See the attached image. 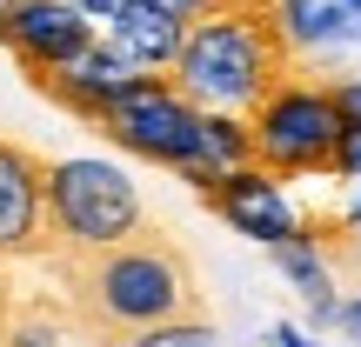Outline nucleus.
Returning a JSON list of instances; mask_svg holds the SVG:
<instances>
[{"label": "nucleus", "mask_w": 361, "mask_h": 347, "mask_svg": "<svg viewBox=\"0 0 361 347\" xmlns=\"http://www.w3.org/2000/svg\"><path fill=\"white\" fill-rule=\"evenodd\" d=\"M328 174L361 180V127H341V134H335V160H328Z\"/></svg>", "instance_id": "obj_14"}, {"label": "nucleus", "mask_w": 361, "mask_h": 347, "mask_svg": "<svg viewBox=\"0 0 361 347\" xmlns=\"http://www.w3.org/2000/svg\"><path fill=\"white\" fill-rule=\"evenodd\" d=\"M328 101H335L341 127H361V80H335V87H328Z\"/></svg>", "instance_id": "obj_15"}, {"label": "nucleus", "mask_w": 361, "mask_h": 347, "mask_svg": "<svg viewBox=\"0 0 361 347\" xmlns=\"http://www.w3.org/2000/svg\"><path fill=\"white\" fill-rule=\"evenodd\" d=\"M274 20H281V34H288V47H295V53L335 47V40H355L361 34L341 0H274Z\"/></svg>", "instance_id": "obj_11"}, {"label": "nucleus", "mask_w": 361, "mask_h": 347, "mask_svg": "<svg viewBox=\"0 0 361 347\" xmlns=\"http://www.w3.org/2000/svg\"><path fill=\"white\" fill-rule=\"evenodd\" d=\"M295 67H301V53L288 47L281 20H274V0H214L207 13H194V20L180 27L168 80L194 107L247 114V107L268 101Z\"/></svg>", "instance_id": "obj_2"}, {"label": "nucleus", "mask_w": 361, "mask_h": 347, "mask_svg": "<svg viewBox=\"0 0 361 347\" xmlns=\"http://www.w3.org/2000/svg\"><path fill=\"white\" fill-rule=\"evenodd\" d=\"M7 7H13V0H0V27H7Z\"/></svg>", "instance_id": "obj_20"}, {"label": "nucleus", "mask_w": 361, "mask_h": 347, "mask_svg": "<svg viewBox=\"0 0 361 347\" xmlns=\"http://www.w3.org/2000/svg\"><path fill=\"white\" fill-rule=\"evenodd\" d=\"M134 80H141V67H134L114 40H87L67 67H27V87L47 94L54 107H67V114L87 120V127L101 120L107 101H121V94L134 87Z\"/></svg>", "instance_id": "obj_7"}, {"label": "nucleus", "mask_w": 361, "mask_h": 347, "mask_svg": "<svg viewBox=\"0 0 361 347\" xmlns=\"http://www.w3.org/2000/svg\"><path fill=\"white\" fill-rule=\"evenodd\" d=\"M180 27H188V20L147 7V0H128V7L107 20V40H114L141 74H168V67H174V47H180Z\"/></svg>", "instance_id": "obj_10"}, {"label": "nucleus", "mask_w": 361, "mask_h": 347, "mask_svg": "<svg viewBox=\"0 0 361 347\" xmlns=\"http://www.w3.org/2000/svg\"><path fill=\"white\" fill-rule=\"evenodd\" d=\"M188 187L201 194L234 234H247V241H261V247H281V241L301 234V207L288 201V187L274 174H261L255 160L221 168V174H188Z\"/></svg>", "instance_id": "obj_6"}, {"label": "nucleus", "mask_w": 361, "mask_h": 347, "mask_svg": "<svg viewBox=\"0 0 361 347\" xmlns=\"http://www.w3.org/2000/svg\"><path fill=\"white\" fill-rule=\"evenodd\" d=\"M341 7H348V13H361V0H341Z\"/></svg>", "instance_id": "obj_21"}, {"label": "nucleus", "mask_w": 361, "mask_h": 347, "mask_svg": "<svg viewBox=\"0 0 361 347\" xmlns=\"http://www.w3.org/2000/svg\"><path fill=\"white\" fill-rule=\"evenodd\" d=\"M141 220H147V207L114 160H54L40 174V241H34V254L61 274L74 260L101 254V247L128 241Z\"/></svg>", "instance_id": "obj_3"}, {"label": "nucleus", "mask_w": 361, "mask_h": 347, "mask_svg": "<svg viewBox=\"0 0 361 347\" xmlns=\"http://www.w3.org/2000/svg\"><path fill=\"white\" fill-rule=\"evenodd\" d=\"M274 341H281V347H322V341H301L295 327H274Z\"/></svg>", "instance_id": "obj_19"}, {"label": "nucleus", "mask_w": 361, "mask_h": 347, "mask_svg": "<svg viewBox=\"0 0 361 347\" xmlns=\"http://www.w3.org/2000/svg\"><path fill=\"white\" fill-rule=\"evenodd\" d=\"M94 127H101L121 154H141V160H154V168H188L194 141H201V107H194L168 74H141L121 101L101 107Z\"/></svg>", "instance_id": "obj_5"}, {"label": "nucleus", "mask_w": 361, "mask_h": 347, "mask_svg": "<svg viewBox=\"0 0 361 347\" xmlns=\"http://www.w3.org/2000/svg\"><path fill=\"white\" fill-rule=\"evenodd\" d=\"M274 267H281L288 281H295L301 308H308L314 321H322V327H335V314H341V301H335V267H328V260L314 254V247L301 241V234H295V241H281V247H274Z\"/></svg>", "instance_id": "obj_12"}, {"label": "nucleus", "mask_w": 361, "mask_h": 347, "mask_svg": "<svg viewBox=\"0 0 361 347\" xmlns=\"http://www.w3.org/2000/svg\"><path fill=\"white\" fill-rule=\"evenodd\" d=\"M335 327H341V334H348V341H361V294H355V301H341Z\"/></svg>", "instance_id": "obj_17"}, {"label": "nucleus", "mask_w": 361, "mask_h": 347, "mask_svg": "<svg viewBox=\"0 0 361 347\" xmlns=\"http://www.w3.org/2000/svg\"><path fill=\"white\" fill-rule=\"evenodd\" d=\"M147 7L174 13V20H194V13H207V7H214V0H147Z\"/></svg>", "instance_id": "obj_16"}, {"label": "nucleus", "mask_w": 361, "mask_h": 347, "mask_svg": "<svg viewBox=\"0 0 361 347\" xmlns=\"http://www.w3.org/2000/svg\"><path fill=\"white\" fill-rule=\"evenodd\" d=\"M128 347H214V321H168V327H147V334H134Z\"/></svg>", "instance_id": "obj_13"}, {"label": "nucleus", "mask_w": 361, "mask_h": 347, "mask_svg": "<svg viewBox=\"0 0 361 347\" xmlns=\"http://www.w3.org/2000/svg\"><path fill=\"white\" fill-rule=\"evenodd\" d=\"M40 174L47 160L20 141H0V260L34 254L40 241Z\"/></svg>", "instance_id": "obj_9"}, {"label": "nucleus", "mask_w": 361, "mask_h": 347, "mask_svg": "<svg viewBox=\"0 0 361 347\" xmlns=\"http://www.w3.org/2000/svg\"><path fill=\"white\" fill-rule=\"evenodd\" d=\"M247 160L274 180H301V174H328L335 160V134H341V114L328 101V87L288 74L268 101L247 107Z\"/></svg>", "instance_id": "obj_4"}, {"label": "nucleus", "mask_w": 361, "mask_h": 347, "mask_svg": "<svg viewBox=\"0 0 361 347\" xmlns=\"http://www.w3.org/2000/svg\"><path fill=\"white\" fill-rule=\"evenodd\" d=\"M87 40H94V20L67 0H13L7 27H0V47L20 67H67Z\"/></svg>", "instance_id": "obj_8"}, {"label": "nucleus", "mask_w": 361, "mask_h": 347, "mask_svg": "<svg viewBox=\"0 0 361 347\" xmlns=\"http://www.w3.org/2000/svg\"><path fill=\"white\" fill-rule=\"evenodd\" d=\"M67 287V327L87 347H128L147 327L168 321H201L207 294L194 281V260L180 254L161 227H134L128 241L101 247V254L61 267Z\"/></svg>", "instance_id": "obj_1"}, {"label": "nucleus", "mask_w": 361, "mask_h": 347, "mask_svg": "<svg viewBox=\"0 0 361 347\" xmlns=\"http://www.w3.org/2000/svg\"><path fill=\"white\" fill-rule=\"evenodd\" d=\"M67 7H80L87 20H114V13L128 7V0H67Z\"/></svg>", "instance_id": "obj_18"}]
</instances>
